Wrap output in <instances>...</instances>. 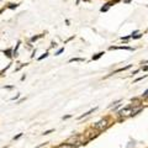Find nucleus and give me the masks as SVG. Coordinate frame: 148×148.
<instances>
[{
	"label": "nucleus",
	"mask_w": 148,
	"mask_h": 148,
	"mask_svg": "<svg viewBox=\"0 0 148 148\" xmlns=\"http://www.w3.org/2000/svg\"><path fill=\"white\" fill-rule=\"evenodd\" d=\"M107 126H109V122H107V120L106 118H104V120H101V121H99L98 123H96V128L99 130V131H104L105 128H107Z\"/></svg>",
	"instance_id": "f257e3e1"
},
{
	"label": "nucleus",
	"mask_w": 148,
	"mask_h": 148,
	"mask_svg": "<svg viewBox=\"0 0 148 148\" xmlns=\"http://www.w3.org/2000/svg\"><path fill=\"white\" fill-rule=\"evenodd\" d=\"M132 114V106H127L126 109H122L121 111H120V115L122 116V117H127V116H130Z\"/></svg>",
	"instance_id": "f03ea898"
},
{
	"label": "nucleus",
	"mask_w": 148,
	"mask_h": 148,
	"mask_svg": "<svg viewBox=\"0 0 148 148\" xmlns=\"http://www.w3.org/2000/svg\"><path fill=\"white\" fill-rule=\"evenodd\" d=\"M95 110H96V107H94V109H91V110H89V111H88V112H85L84 115H82V116H79V118H83V117H85V116H88V115H90V114H91V112H94Z\"/></svg>",
	"instance_id": "7ed1b4c3"
},
{
	"label": "nucleus",
	"mask_w": 148,
	"mask_h": 148,
	"mask_svg": "<svg viewBox=\"0 0 148 148\" xmlns=\"http://www.w3.org/2000/svg\"><path fill=\"white\" fill-rule=\"evenodd\" d=\"M58 148H73V144H70V143H64V144L58 146Z\"/></svg>",
	"instance_id": "20e7f679"
},
{
	"label": "nucleus",
	"mask_w": 148,
	"mask_h": 148,
	"mask_svg": "<svg viewBox=\"0 0 148 148\" xmlns=\"http://www.w3.org/2000/svg\"><path fill=\"white\" fill-rule=\"evenodd\" d=\"M131 67V64H128V65H126V67H123V68H120V69H117L115 73H118V72H123V70H126V69H128Z\"/></svg>",
	"instance_id": "39448f33"
},
{
	"label": "nucleus",
	"mask_w": 148,
	"mask_h": 148,
	"mask_svg": "<svg viewBox=\"0 0 148 148\" xmlns=\"http://www.w3.org/2000/svg\"><path fill=\"white\" fill-rule=\"evenodd\" d=\"M103 54H104V52H100V53H98V54H96L95 57H93V59H99V58H100V57H101Z\"/></svg>",
	"instance_id": "423d86ee"
},
{
	"label": "nucleus",
	"mask_w": 148,
	"mask_h": 148,
	"mask_svg": "<svg viewBox=\"0 0 148 148\" xmlns=\"http://www.w3.org/2000/svg\"><path fill=\"white\" fill-rule=\"evenodd\" d=\"M77 139H78V137H72V138L68 139V143H70V142H75Z\"/></svg>",
	"instance_id": "0eeeda50"
},
{
	"label": "nucleus",
	"mask_w": 148,
	"mask_h": 148,
	"mask_svg": "<svg viewBox=\"0 0 148 148\" xmlns=\"http://www.w3.org/2000/svg\"><path fill=\"white\" fill-rule=\"evenodd\" d=\"M10 52H11V49H8V51H5L4 53H5V54H6L8 57H10Z\"/></svg>",
	"instance_id": "6e6552de"
},
{
	"label": "nucleus",
	"mask_w": 148,
	"mask_h": 148,
	"mask_svg": "<svg viewBox=\"0 0 148 148\" xmlns=\"http://www.w3.org/2000/svg\"><path fill=\"white\" fill-rule=\"evenodd\" d=\"M47 56H48V53H44V54H43V56H41V57H40V58H38V59H40V60H41V59H43V58H46V57H47Z\"/></svg>",
	"instance_id": "1a4fd4ad"
},
{
	"label": "nucleus",
	"mask_w": 148,
	"mask_h": 148,
	"mask_svg": "<svg viewBox=\"0 0 148 148\" xmlns=\"http://www.w3.org/2000/svg\"><path fill=\"white\" fill-rule=\"evenodd\" d=\"M63 51H64V48H60V49H59V51L57 52V56H58V54H60V53H62Z\"/></svg>",
	"instance_id": "9d476101"
},
{
	"label": "nucleus",
	"mask_w": 148,
	"mask_h": 148,
	"mask_svg": "<svg viewBox=\"0 0 148 148\" xmlns=\"http://www.w3.org/2000/svg\"><path fill=\"white\" fill-rule=\"evenodd\" d=\"M38 37H40V36H36V37H32V38H31V41H36V40H37Z\"/></svg>",
	"instance_id": "9b49d317"
},
{
	"label": "nucleus",
	"mask_w": 148,
	"mask_h": 148,
	"mask_svg": "<svg viewBox=\"0 0 148 148\" xmlns=\"http://www.w3.org/2000/svg\"><path fill=\"white\" fill-rule=\"evenodd\" d=\"M52 131H53V130H49V131H46V132H44V134H49V133H51Z\"/></svg>",
	"instance_id": "f8f14e48"
},
{
	"label": "nucleus",
	"mask_w": 148,
	"mask_h": 148,
	"mask_svg": "<svg viewBox=\"0 0 148 148\" xmlns=\"http://www.w3.org/2000/svg\"><path fill=\"white\" fill-rule=\"evenodd\" d=\"M21 136H22V133H19V134H17V136H16V137H15V139H17V138H20V137H21Z\"/></svg>",
	"instance_id": "ddd939ff"
},
{
	"label": "nucleus",
	"mask_w": 148,
	"mask_h": 148,
	"mask_svg": "<svg viewBox=\"0 0 148 148\" xmlns=\"http://www.w3.org/2000/svg\"><path fill=\"white\" fill-rule=\"evenodd\" d=\"M147 96H148V90H147V91L144 93V98H147Z\"/></svg>",
	"instance_id": "4468645a"
},
{
	"label": "nucleus",
	"mask_w": 148,
	"mask_h": 148,
	"mask_svg": "<svg viewBox=\"0 0 148 148\" xmlns=\"http://www.w3.org/2000/svg\"><path fill=\"white\" fill-rule=\"evenodd\" d=\"M143 70H148V65H146V67L143 68Z\"/></svg>",
	"instance_id": "2eb2a0df"
}]
</instances>
